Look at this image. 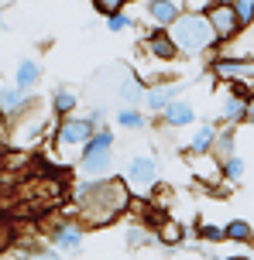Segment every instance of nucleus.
<instances>
[{"mask_svg": "<svg viewBox=\"0 0 254 260\" xmlns=\"http://www.w3.org/2000/svg\"><path fill=\"white\" fill-rule=\"evenodd\" d=\"M41 82V65L35 62V58H24V62H17V69H14V86L17 89H35Z\"/></svg>", "mask_w": 254, "mask_h": 260, "instance_id": "obj_17", "label": "nucleus"}, {"mask_svg": "<svg viewBox=\"0 0 254 260\" xmlns=\"http://www.w3.org/2000/svg\"><path fill=\"white\" fill-rule=\"evenodd\" d=\"M76 106H79V92L76 89L59 86L52 92V117H69V113H76Z\"/></svg>", "mask_w": 254, "mask_h": 260, "instance_id": "obj_19", "label": "nucleus"}, {"mask_svg": "<svg viewBox=\"0 0 254 260\" xmlns=\"http://www.w3.org/2000/svg\"><path fill=\"white\" fill-rule=\"evenodd\" d=\"M216 260H251V257H216Z\"/></svg>", "mask_w": 254, "mask_h": 260, "instance_id": "obj_38", "label": "nucleus"}, {"mask_svg": "<svg viewBox=\"0 0 254 260\" xmlns=\"http://www.w3.org/2000/svg\"><path fill=\"white\" fill-rule=\"evenodd\" d=\"M158 117H161V123H165L168 130H186V127H192V123H196V103H192V100H179V96H175V100L161 110Z\"/></svg>", "mask_w": 254, "mask_h": 260, "instance_id": "obj_9", "label": "nucleus"}, {"mask_svg": "<svg viewBox=\"0 0 254 260\" xmlns=\"http://www.w3.org/2000/svg\"><path fill=\"white\" fill-rule=\"evenodd\" d=\"M21 260H62V257H59L55 247H48V250H31V253H24Z\"/></svg>", "mask_w": 254, "mask_h": 260, "instance_id": "obj_33", "label": "nucleus"}, {"mask_svg": "<svg viewBox=\"0 0 254 260\" xmlns=\"http://www.w3.org/2000/svg\"><path fill=\"white\" fill-rule=\"evenodd\" d=\"M121 178L127 182L131 192H151V188H158V161L148 154H137L127 161Z\"/></svg>", "mask_w": 254, "mask_h": 260, "instance_id": "obj_5", "label": "nucleus"}, {"mask_svg": "<svg viewBox=\"0 0 254 260\" xmlns=\"http://www.w3.org/2000/svg\"><path fill=\"white\" fill-rule=\"evenodd\" d=\"M35 103V96L27 89H17V86H0V117L14 120L17 113H24L27 106Z\"/></svg>", "mask_w": 254, "mask_h": 260, "instance_id": "obj_13", "label": "nucleus"}, {"mask_svg": "<svg viewBox=\"0 0 254 260\" xmlns=\"http://www.w3.org/2000/svg\"><path fill=\"white\" fill-rule=\"evenodd\" d=\"M145 52L151 55L155 62H175V58H179V48L172 45V38H168L165 27H151L145 35Z\"/></svg>", "mask_w": 254, "mask_h": 260, "instance_id": "obj_11", "label": "nucleus"}, {"mask_svg": "<svg viewBox=\"0 0 254 260\" xmlns=\"http://www.w3.org/2000/svg\"><path fill=\"white\" fill-rule=\"evenodd\" d=\"M103 120H107V110H103V106L90 113V123H93V127H103Z\"/></svg>", "mask_w": 254, "mask_h": 260, "instance_id": "obj_35", "label": "nucleus"}, {"mask_svg": "<svg viewBox=\"0 0 254 260\" xmlns=\"http://www.w3.org/2000/svg\"><path fill=\"white\" fill-rule=\"evenodd\" d=\"M4 141H7V120L0 117V144H4Z\"/></svg>", "mask_w": 254, "mask_h": 260, "instance_id": "obj_36", "label": "nucleus"}, {"mask_svg": "<svg viewBox=\"0 0 254 260\" xmlns=\"http://www.w3.org/2000/svg\"><path fill=\"white\" fill-rule=\"evenodd\" d=\"M186 168L192 171V178L206 188H216V185H223V175H220V157L213 151H206V154H186Z\"/></svg>", "mask_w": 254, "mask_h": 260, "instance_id": "obj_7", "label": "nucleus"}, {"mask_svg": "<svg viewBox=\"0 0 254 260\" xmlns=\"http://www.w3.org/2000/svg\"><path fill=\"white\" fill-rule=\"evenodd\" d=\"M220 120L230 123V127L241 123V120H244V100H241V96H234V92L223 89V100H220Z\"/></svg>", "mask_w": 254, "mask_h": 260, "instance_id": "obj_21", "label": "nucleus"}, {"mask_svg": "<svg viewBox=\"0 0 254 260\" xmlns=\"http://www.w3.org/2000/svg\"><path fill=\"white\" fill-rule=\"evenodd\" d=\"M220 175H223V182L227 185H241L244 182V175H247V165H244V157L237 154H230L220 161Z\"/></svg>", "mask_w": 254, "mask_h": 260, "instance_id": "obj_26", "label": "nucleus"}, {"mask_svg": "<svg viewBox=\"0 0 254 260\" xmlns=\"http://www.w3.org/2000/svg\"><path fill=\"white\" fill-rule=\"evenodd\" d=\"M114 147V130L110 127H96L90 134V141L79 147V154H93V151H110Z\"/></svg>", "mask_w": 254, "mask_h": 260, "instance_id": "obj_27", "label": "nucleus"}, {"mask_svg": "<svg viewBox=\"0 0 254 260\" xmlns=\"http://www.w3.org/2000/svg\"><path fill=\"white\" fill-rule=\"evenodd\" d=\"M131 27H134V17L127 11H117V14L107 17V31L110 35H121V31H131Z\"/></svg>", "mask_w": 254, "mask_h": 260, "instance_id": "obj_29", "label": "nucleus"}, {"mask_svg": "<svg viewBox=\"0 0 254 260\" xmlns=\"http://www.w3.org/2000/svg\"><path fill=\"white\" fill-rule=\"evenodd\" d=\"M216 123L213 120H196V123H192V137H189L186 141V147H182V151H186V154H206V151H210V147H213V141H216Z\"/></svg>", "mask_w": 254, "mask_h": 260, "instance_id": "obj_14", "label": "nucleus"}, {"mask_svg": "<svg viewBox=\"0 0 254 260\" xmlns=\"http://www.w3.org/2000/svg\"><path fill=\"white\" fill-rule=\"evenodd\" d=\"M93 130L96 127L90 123V117H76V113L59 117V127H55V134H52L55 154L62 157V161H72V157H76V151L90 141V134H93Z\"/></svg>", "mask_w": 254, "mask_h": 260, "instance_id": "obj_4", "label": "nucleus"}, {"mask_svg": "<svg viewBox=\"0 0 254 260\" xmlns=\"http://www.w3.org/2000/svg\"><path fill=\"white\" fill-rule=\"evenodd\" d=\"M210 72L220 82H234V79H254V62H237V58H210Z\"/></svg>", "mask_w": 254, "mask_h": 260, "instance_id": "obj_12", "label": "nucleus"}, {"mask_svg": "<svg viewBox=\"0 0 254 260\" xmlns=\"http://www.w3.org/2000/svg\"><path fill=\"white\" fill-rule=\"evenodd\" d=\"M7 4H17V0H0V7H7Z\"/></svg>", "mask_w": 254, "mask_h": 260, "instance_id": "obj_39", "label": "nucleus"}, {"mask_svg": "<svg viewBox=\"0 0 254 260\" xmlns=\"http://www.w3.org/2000/svg\"><path fill=\"white\" fill-rule=\"evenodd\" d=\"M223 240L251 247V243H254V230H251V222H247V219H230V222H223Z\"/></svg>", "mask_w": 254, "mask_h": 260, "instance_id": "obj_22", "label": "nucleus"}, {"mask_svg": "<svg viewBox=\"0 0 254 260\" xmlns=\"http://www.w3.org/2000/svg\"><path fill=\"white\" fill-rule=\"evenodd\" d=\"M206 21H210V27H213L216 35V45L220 41H227L237 35V14H234V7H230V0H223V4H213V7H206V14H203Z\"/></svg>", "mask_w": 254, "mask_h": 260, "instance_id": "obj_8", "label": "nucleus"}, {"mask_svg": "<svg viewBox=\"0 0 254 260\" xmlns=\"http://www.w3.org/2000/svg\"><path fill=\"white\" fill-rule=\"evenodd\" d=\"M131 188L124 178H114V175H103V178H86L72 188V206L66 209V216L86 226V230H96V226H110L114 219H121L124 212L131 209Z\"/></svg>", "mask_w": 254, "mask_h": 260, "instance_id": "obj_1", "label": "nucleus"}, {"mask_svg": "<svg viewBox=\"0 0 254 260\" xmlns=\"http://www.w3.org/2000/svg\"><path fill=\"white\" fill-rule=\"evenodd\" d=\"M48 240H52V247L62 250V253H79L82 240H86V226H79L76 219H62L48 230Z\"/></svg>", "mask_w": 254, "mask_h": 260, "instance_id": "obj_6", "label": "nucleus"}, {"mask_svg": "<svg viewBox=\"0 0 254 260\" xmlns=\"http://www.w3.org/2000/svg\"><path fill=\"white\" fill-rule=\"evenodd\" d=\"M114 120H117V127H121V130H145L148 127V117H145L141 106H121Z\"/></svg>", "mask_w": 254, "mask_h": 260, "instance_id": "obj_23", "label": "nucleus"}, {"mask_svg": "<svg viewBox=\"0 0 254 260\" xmlns=\"http://www.w3.org/2000/svg\"><path fill=\"white\" fill-rule=\"evenodd\" d=\"M175 92H179V86H172V82H155V86H145V100H141V106H145V110H151V113H161V110L175 100Z\"/></svg>", "mask_w": 254, "mask_h": 260, "instance_id": "obj_15", "label": "nucleus"}, {"mask_svg": "<svg viewBox=\"0 0 254 260\" xmlns=\"http://www.w3.org/2000/svg\"><path fill=\"white\" fill-rule=\"evenodd\" d=\"M117 96H121L124 106H141V100H145V86H141V79L124 76L121 82H117Z\"/></svg>", "mask_w": 254, "mask_h": 260, "instance_id": "obj_20", "label": "nucleus"}, {"mask_svg": "<svg viewBox=\"0 0 254 260\" xmlns=\"http://www.w3.org/2000/svg\"><path fill=\"white\" fill-rule=\"evenodd\" d=\"M192 233H196V240H200L203 247H216V243H223V226L213 222V219H200Z\"/></svg>", "mask_w": 254, "mask_h": 260, "instance_id": "obj_24", "label": "nucleus"}, {"mask_svg": "<svg viewBox=\"0 0 254 260\" xmlns=\"http://www.w3.org/2000/svg\"><path fill=\"white\" fill-rule=\"evenodd\" d=\"M220 161L223 157H230V154H237V134H234V127H223V130H216V141H213V147H210Z\"/></svg>", "mask_w": 254, "mask_h": 260, "instance_id": "obj_25", "label": "nucleus"}, {"mask_svg": "<svg viewBox=\"0 0 254 260\" xmlns=\"http://www.w3.org/2000/svg\"><path fill=\"white\" fill-rule=\"evenodd\" d=\"M244 123H251V127H254V92L244 100Z\"/></svg>", "mask_w": 254, "mask_h": 260, "instance_id": "obj_34", "label": "nucleus"}, {"mask_svg": "<svg viewBox=\"0 0 254 260\" xmlns=\"http://www.w3.org/2000/svg\"><path fill=\"white\" fill-rule=\"evenodd\" d=\"M124 240H127V247H148V243H155V233H151V226H141V222H134V226H127V233H124Z\"/></svg>", "mask_w": 254, "mask_h": 260, "instance_id": "obj_28", "label": "nucleus"}, {"mask_svg": "<svg viewBox=\"0 0 254 260\" xmlns=\"http://www.w3.org/2000/svg\"><path fill=\"white\" fill-rule=\"evenodd\" d=\"M93 7L96 14H103V17H110V14H117L127 7V0H93Z\"/></svg>", "mask_w": 254, "mask_h": 260, "instance_id": "obj_31", "label": "nucleus"}, {"mask_svg": "<svg viewBox=\"0 0 254 260\" xmlns=\"http://www.w3.org/2000/svg\"><path fill=\"white\" fill-rule=\"evenodd\" d=\"M182 14V0H145V21L151 27H168Z\"/></svg>", "mask_w": 254, "mask_h": 260, "instance_id": "obj_10", "label": "nucleus"}, {"mask_svg": "<svg viewBox=\"0 0 254 260\" xmlns=\"http://www.w3.org/2000/svg\"><path fill=\"white\" fill-rule=\"evenodd\" d=\"M45 134H48V117H45V110H38V103H31L24 113L7 120V141L14 147H38Z\"/></svg>", "mask_w": 254, "mask_h": 260, "instance_id": "obj_3", "label": "nucleus"}, {"mask_svg": "<svg viewBox=\"0 0 254 260\" xmlns=\"http://www.w3.org/2000/svg\"><path fill=\"white\" fill-rule=\"evenodd\" d=\"M127 4H131V0H127Z\"/></svg>", "mask_w": 254, "mask_h": 260, "instance_id": "obj_40", "label": "nucleus"}, {"mask_svg": "<svg viewBox=\"0 0 254 260\" xmlns=\"http://www.w3.org/2000/svg\"><path fill=\"white\" fill-rule=\"evenodd\" d=\"M79 171L90 178H103L114 171V147L110 151H93V154H79Z\"/></svg>", "mask_w": 254, "mask_h": 260, "instance_id": "obj_16", "label": "nucleus"}, {"mask_svg": "<svg viewBox=\"0 0 254 260\" xmlns=\"http://www.w3.org/2000/svg\"><path fill=\"white\" fill-rule=\"evenodd\" d=\"M230 7H234V14H237V24H251L254 21V0H230Z\"/></svg>", "mask_w": 254, "mask_h": 260, "instance_id": "obj_30", "label": "nucleus"}, {"mask_svg": "<svg viewBox=\"0 0 254 260\" xmlns=\"http://www.w3.org/2000/svg\"><path fill=\"white\" fill-rule=\"evenodd\" d=\"M0 31H7V21H4V11H0Z\"/></svg>", "mask_w": 254, "mask_h": 260, "instance_id": "obj_37", "label": "nucleus"}, {"mask_svg": "<svg viewBox=\"0 0 254 260\" xmlns=\"http://www.w3.org/2000/svg\"><path fill=\"white\" fill-rule=\"evenodd\" d=\"M165 31H168L172 45L179 48V55H186V58H200V55L216 48V35H213V27H210V21L203 14L182 11Z\"/></svg>", "mask_w": 254, "mask_h": 260, "instance_id": "obj_2", "label": "nucleus"}, {"mask_svg": "<svg viewBox=\"0 0 254 260\" xmlns=\"http://www.w3.org/2000/svg\"><path fill=\"white\" fill-rule=\"evenodd\" d=\"M213 4H223V0H182V11H189V14H206V7H213Z\"/></svg>", "mask_w": 254, "mask_h": 260, "instance_id": "obj_32", "label": "nucleus"}, {"mask_svg": "<svg viewBox=\"0 0 254 260\" xmlns=\"http://www.w3.org/2000/svg\"><path fill=\"white\" fill-rule=\"evenodd\" d=\"M186 236H189V230L182 226V222H175V219H161L158 226H155V240L165 243V247H179V243H186Z\"/></svg>", "mask_w": 254, "mask_h": 260, "instance_id": "obj_18", "label": "nucleus"}]
</instances>
